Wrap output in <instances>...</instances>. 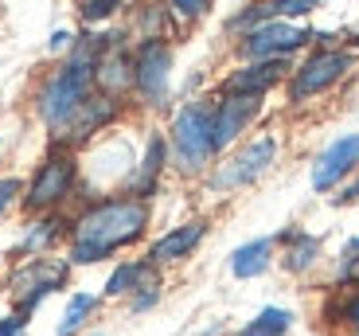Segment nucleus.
<instances>
[{
  "instance_id": "1a4fd4ad",
  "label": "nucleus",
  "mask_w": 359,
  "mask_h": 336,
  "mask_svg": "<svg viewBox=\"0 0 359 336\" xmlns=\"http://www.w3.org/2000/svg\"><path fill=\"white\" fill-rule=\"evenodd\" d=\"M172 79V47L164 39H141L133 55V90L144 106H164Z\"/></svg>"
},
{
  "instance_id": "6ab92c4d",
  "label": "nucleus",
  "mask_w": 359,
  "mask_h": 336,
  "mask_svg": "<svg viewBox=\"0 0 359 336\" xmlns=\"http://www.w3.org/2000/svg\"><path fill=\"white\" fill-rule=\"evenodd\" d=\"M269 262H273V238H250V243H243L231 255V274L246 282V278L266 274Z\"/></svg>"
},
{
  "instance_id": "2f4dec72",
  "label": "nucleus",
  "mask_w": 359,
  "mask_h": 336,
  "mask_svg": "<svg viewBox=\"0 0 359 336\" xmlns=\"http://www.w3.org/2000/svg\"><path fill=\"white\" fill-rule=\"evenodd\" d=\"M359 200V180L355 184H348V188L340 191V196H336V203H355Z\"/></svg>"
},
{
  "instance_id": "4be33fe9",
  "label": "nucleus",
  "mask_w": 359,
  "mask_h": 336,
  "mask_svg": "<svg viewBox=\"0 0 359 336\" xmlns=\"http://www.w3.org/2000/svg\"><path fill=\"white\" fill-rule=\"evenodd\" d=\"M98 309V297H90V293H74L71 301H67V313L63 321H59V332L55 336H74L82 325H86V317Z\"/></svg>"
},
{
  "instance_id": "473e14b6",
  "label": "nucleus",
  "mask_w": 359,
  "mask_h": 336,
  "mask_svg": "<svg viewBox=\"0 0 359 336\" xmlns=\"http://www.w3.org/2000/svg\"><path fill=\"white\" fill-rule=\"evenodd\" d=\"M355 51H359V36H355Z\"/></svg>"
},
{
  "instance_id": "20e7f679",
  "label": "nucleus",
  "mask_w": 359,
  "mask_h": 336,
  "mask_svg": "<svg viewBox=\"0 0 359 336\" xmlns=\"http://www.w3.org/2000/svg\"><path fill=\"white\" fill-rule=\"evenodd\" d=\"M74 184H79V156L67 145H51V153L43 156V164L36 168V176L24 184V211L32 215H55L71 200Z\"/></svg>"
},
{
  "instance_id": "f03ea898",
  "label": "nucleus",
  "mask_w": 359,
  "mask_h": 336,
  "mask_svg": "<svg viewBox=\"0 0 359 336\" xmlns=\"http://www.w3.org/2000/svg\"><path fill=\"white\" fill-rule=\"evenodd\" d=\"M106 43H109V36H94V32L74 36L67 63L59 67V71L47 74V82L39 86L36 114L43 118V126L51 129V137L63 133L67 121L79 114V106L94 94V67H98Z\"/></svg>"
},
{
  "instance_id": "72a5a7b5",
  "label": "nucleus",
  "mask_w": 359,
  "mask_h": 336,
  "mask_svg": "<svg viewBox=\"0 0 359 336\" xmlns=\"http://www.w3.org/2000/svg\"><path fill=\"white\" fill-rule=\"evenodd\" d=\"M90 336H102V332H90Z\"/></svg>"
},
{
  "instance_id": "6e6552de",
  "label": "nucleus",
  "mask_w": 359,
  "mask_h": 336,
  "mask_svg": "<svg viewBox=\"0 0 359 336\" xmlns=\"http://www.w3.org/2000/svg\"><path fill=\"white\" fill-rule=\"evenodd\" d=\"M309 39H316L309 27H297L289 20H269V24L254 27V32H246L238 39V55H243L246 63H258V59H289Z\"/></svg>"
},
{
  "instance_id": "39448f33",
  "label": "nucleus",
  "mask_w": 359,
  "mask_h": 336,
  "mask_svg": "<svg viewBox=\"0 0 359 336\" xmlns=\"http://www.w3.org/2000/svg\"><path fill=\"white\" fill-rule=\"evenodd\" d=\"M351 51H340V47H316L313 55H305V63L289 71V102L301 106L309 98H320L324 90H332L336 82L351 71Z\"/></svg>"
},
{
  "instance_id": "5701e85b",
  "label": "nucleus",
  "mask_w": 359,
  "mask_h": 336,
  "mask_svg": "<svg viewBox=\"0 0 359 336\" xmlns=\"http://www.w3.org/2000/svg\"><path fill=\"white\" fill-rule=\"evenodd\" d=\"M316 4H320V0H266L269 20H289V24L309 16V12H316Z\"/></svg>"
},
{
  "instance_id": "412c9836",
  "label": "nucleus",
  "mask_w": 359,
  "mask_h": 336,
  "mask_svg": "<svg viewBox=\"0 0 359 336\" xmlns=\"http://www.w3.org/2000/svg\"><path fill=\"white\" fill-rule=\"evenodd\" d=\"M59 235H63V219H59V215L36 219V223L27 227L24 243H20V255H43V250H47V246H51Z\"/></svg>"
},
{
  "instance_id": "2eb2a0df",
  "label": "nucleus",
  "mask_w": 359,
  "mask_h": 336,
  "mask_svg": "<svg viewBox=\"0 0 359 336\" xmlns=\"http://www.w3.org/2000/svg\"><path fill=\"white\" fill-rule=\"evenodd\" d=\"M164 164H168V141H164L161 133H153L149 137V145H144V156L137 161V168L129 173V180H126V196H137V200L156 196Z\"/></svg>"
},
{
  "instance_id": "c756f323",
  "label": "nucleus",
  "mask_w": 359,
  "mask_h": 336,
  "mask_svg": "<svg viewBox=\"0 0 359 336\" xmlns=\"http://www.w3.org/2000/svg\"><path fill=\"white\" fill-rule=\"evenodd\" d=\"M20 332H24V317H20V313L0 321V336H20Z\"/></svg>"
},
{
  "instance_id": "aec40b11",
  "label": "nucleus",
  "mask_w": 359,
  "mask_h": 336,
  "mask_svg": "<svg viewBox=\"0 0 359 336\" xmlns=\"http://www.w3.org/2000/svg\"><path fill=\"white\" fill-rule=\"evenodd\" d=\"M289 328H293V313L278 309V305H269V309H262L254 321H246V325L238 328L234 336H285Z\"/></svg>"
},
{
  "instance_id": "4468645a",
  "label": "nucleus",
  "mask_w": 359,
  "mask_h": 336,
  "mask_svg": "<svg viewBox=\"0 0 359 336\" xmlns=\"http://www.w3.org/2000/svg\"><path fill=\"white\" fill-rule=\"evenodd\" d=\"M117 39L121 36H109L106 51L94 67V86H98V94H109V98H121L126 90H133V55Z\"/></svg>"
},
{
  "instance_id": "9b49d317",
  "label": "nucleus",
  "mask_w": 359,
  "mask_h": 336,
  "mask_svg": "<svg viewBox=\"0 0 359 336\" xmlns=\"http://www.w3.org/2000/svg\"><path fill=\"white\" fill-rule=\"evenodd\" d=\"M285 74H289V59H258V63H243L238 71H231L219 90L238 94V98H266Z\"/></svg>"
},
{
  "instance_id": "9d476101",
  "label": "nucleus",
  "mask_w": 359,
  "mask_h": 336,
  "mask_svg": "<svg viewBox=\"0 0 359 336\" xmlns=\"http://www.w3.org/2000/svg\"><path fill=\"white\" fill-rule=\"evenodd\" d=\"M121 114V106H117V98H109V94H90L86 102L79 106V114H74L71 121H67V129L59 137H55V145H67V149H74V145H82V141H90L94 133H102V129L109 126V121Z\"/></svg>"
},
{
  "instance_id": "f257e3e1",
  "label": "nucleus",
  "mask_w": 359,
  "mask_h": 336,
  "mask_svg": "<svg viewBox=\"0 0 359 336\" xmlns=\"http://www.w3.org/2000/svg\"><path fill=\"white\" fill-rule=\"evenodd\" d=\"M149 227V200L137 196H109V200H94L74 215L71 223V250L67 262L71 266H94L102 258L117 255L133 246Z\"/></svg>"
},
{
  "instance_id": "a211bd4d",
  "label": "nucleus",
  "mask_w": 359,
  "mask_h": 336,
  "mask_svg": "<svg viewBox=\"0 0 359 336\" xmlns=\"http://www.w3.org/2000/svg\"><path fill=\"white\" fill-rule=\"evenodd\" d=\"M278 243H285L281 262L289 274H309L320 258V238L309 235V231H285V235H278Z\"/></svg>"
},
{
  "instance_id": "dca6fc26",
  "label": "nucleus",
  "mask_w": 359,
  "mask_h": 336,
  "mask_svg": "<svg viewBox=\"0 0 359 336\" xmlns=\"http://www.w3.org/2000/svg\"><path fill=\"white\" fill-rule=\"evenodd\" d=\"M207 235V223L203 219H191V223H180L172 227L168 235H161L153 246H149V262L153 266H168V262H184V258L203 243Z\"/></svg>"
},
{
  "instance_id": "0eeeda50",
  "label": "nucleus",
  "mask_w": 359,
  "mask_h": 336,
  "mask_svg": "<svg viewBox=\"0 0 359 336\" xmlns=\"http://www.w3.org/2000/svg\"><path fill=\"white\" fill-rule=\"evenodd\" d=\"M273 156H278V141H273L269 133L266 137H254V141H246L238 153H231L215 173H211V188H215V191L246 188V184H254L269 164H273Z\"/></svg>"
},
{
  "instance_id": "423d86ee",
  "label": "nucleus",
  "mask_w": 359,
  "mask_h": 336,
  "mask_svg": "<svg viewBox=\"0 0 359 336\" xmlns=\"http://www.w3.org/2000/svg\"><path fill=\"white\" fill-rule=\"evenodd\" d=\"M67 270H71V262H59V258H24V262L16 266V274L8 278V293L12 301H16V313L20 317H27V313L36 309L39 301L47 297V293L63 290L67 285Z\"/></svg>"
},
{
  "instance_id": "b1692460",
  "label": "nucleus",
  "mask_w": 359,
  "mask_h": 336,
  "mask_svg": "<svg viewBox=\"0 0 359 336\" xmlns=\"http://www.w3.org/2000/svg\"><path fill=\"white\" fill-rule=\"evenodd\" d=\"M117 8H121V0H79V12L86 24H106Z\"/></svg>"
},
{
  "instance_id": "ddd939ff",
  "label": "nucleus",
  "mask_w": 359,
  "mask_h": 336,
  "mask_svg": "<svg viewBox=\"0 0 359 336\" xmlns=\"http://www.w3.org/2000/svg\"><path fill=\"white\" fill-rule=\"evenodd\" d=\"M355 164H359V133H348V137H340V141H332V145L316 156L313 188L316 191H332Z\"/></svg>"
},
{
  "instance_id": "c85d7f7f",
  "label": "nucleus",
  "mask_w": 359,
  "mask_h": 336,
  "mask_svg": "<svg viewBox=\"0 0 359 336\" xmlns=\"http://www.w3.org/2000/svg\"><path fill=\"white\" fill-rule=\"evenodd\" d=\"M156 301H161V290H144V293H137V297L129 301V309H133V313H144V309H153Z\"/></svg>"
},
{
  "instance_id": "cd10ccee",
  "label": "nucleus",
  "mask_w": 359,
  "mask_h": 336,
  "mask_svg": "<svg viewBox=\"0 0 359 336\" xmlns=\"http://www.w3.org/2000/svg\"><path fill=\"white\" fill-rule=\"evenodd\" d=\"M16 200H24V180L4 176V180H0V215H4V211H8Z\"/></svg>"
},
{
  "instance_id": "bb28decb",
  "label": "nucleus",
  "mask_w": 359,
  "mask_h": 336,
  "mask_svg": "<svg viewBox=\"0 0 359 336\" xmlns=\"http://www.w3.org/2000/svg\"><path fill=\"white\" fill-rule=\"evenodd\" d=\"M336 282H340L344 290H355V293H359V255H348V250H344V258H340V274H336Z\"/></svg>"
},
{
  "instance_id": "a878e982",
  "label": "nucleus",
  "mask_w": 359,
  "mask_h": 336,
  "mask_svg": "<svg viewBox=\"0 0 359 336\" xmlns=\"http://www.w3.org/2000/svg\"><path fill=\"white\" fill-rule=\"evenodd\" d=\"M211 4H215V0H168V8L176 12L180 20H199V16H207V12H211Z\"/></svg>"
},
{
  "instance_id": "7c9ffc66",
  "label": "nucleus",
  "mask_w": 359,
  "mask_h": 336,
  "mask_svg": "<svg viewBox=\"0 0 359 336\" xmlns=\"http://www.w3.org/2000/svg\"><path fill=\"white\" fill-rule=\"evenodd\" d=\"M71 43H74L71 32H55V36H51V51H67Z\"/></svg>"
},
{
  "instance_id": "f8f14e48",
  "label": "nucleus",
  "mask_w": 359,
  "mask_h": 336,
  "mask_svg": "<svg viewBox=\"0 0 359 336\" xmlns=\"http://www.w3.org/2000/svg\"><path fill=\"white\" fill-rule=\"evenodd\" d=\"M262 114V98H238V94H223V98L215 102V121H211V129H215V153H223V149H231L238 137L250 129V121Z\"/></svg>"
},
{
  "instance_id": "f3484780",
  "label": "nucleus",
  "mask_w": 359,
  "mask_h": 336,
  "mask_svg": "<svg viewBox=\"0 0 359 336\" xmlns=\"http://www.w3.org/2000/svg\"><path fill=\"white\" fill-rule=\"evenodd\" d=\"M144 290H161V274L149 258H133V262H121L106 282V297H137Z\"/></svg>"
},
{
  "instance_id": "393cba45",
  "label": "nucleus",
  "mask_w": 359,
  "mask_h": 336,
  "mask_svg": "<svg viewBox=\"0 0 359 336\" xmlns=\"http://www.w3.org/2000/svg\"><path fill=\"white\" fill-rule=\"evenodd\" d=\"M332 321H340V325L348 328L351 336H359V293H348V297L336 305V309H332Z\"/></svg>"
},
{
  "instance_id": "7ed1b4c3",
  "label": "nucleus",
  "mask_w": 359,
  "mask_h": 336,
  "mask_svg": "<svg viewBox=\"0 0 359 336\" xmlns=\"http://www.w3.org/2000/svg\"><path fill=\"white\" fill-rule=\"evenodd\" d=\"M211 121H215V106L203 98H191L176 109L168 129V153L184 176L207 173L211 161H215V129H211Z\"/></svg>"
}]
</instances>
